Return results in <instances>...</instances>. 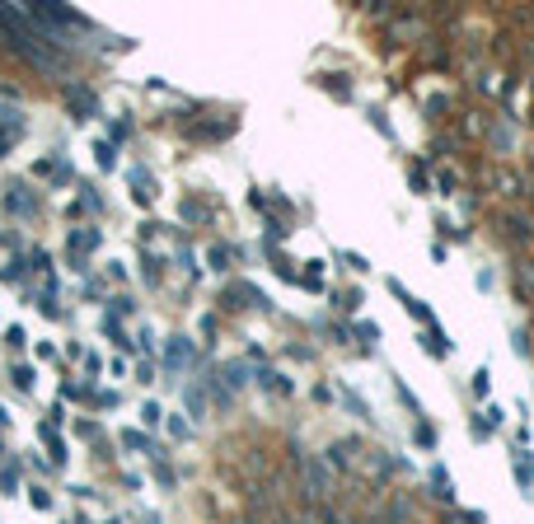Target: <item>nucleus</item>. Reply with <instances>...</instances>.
Masks as SVG:
<instances>
[{
    "instance_id": "3",
    "label": "nucleus",
    "mask_w": 534,
    "mask_h": 524,
    "mask_svg": "<svg viewBox=\"0 0 534 524\" xmlns=\"http://www.w3.org/2000/svg\"><path fill=\"white\" fill-rule=\"evenodd\" d=\"M417 445H426V449H431V445H436V431H426V426H417Z\"/></svg>"
},
{
    "instance_id": "2",
    "label": "nucleus",
    "mask_w": 534,
    "mask_h": 524,
    "mask_svg": "<svg viewBox=\"0 0 534 524\" xmlns=\"http://www.w3.org/2000/svg\"><path fill=\"white\" fill-rule=\"evenodd\" d=\"M225 375H230V384H244L248 380V370H239V365H225Z\"/></svg>"
},
{
    "instance_id": "1",
    "label": "nucleus",
    "mask_w": 534,
    "mask_h": 524,
    "mask_svg": "<svg viewBox=\"0 0 534 524\" xmlns=\"http://www.w3.org/2000/svg\"><path fill=\"white\" fill-rule=\"evenodd\" d=\"M422 346H426V351H436V356H450V342H445V333H436V328H431V333H422Z\"/></svg>"
}]
</instances>
